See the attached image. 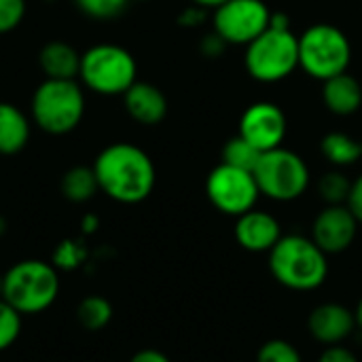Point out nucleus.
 Returning <instances> with one entry per match:
<instances>
[{"label": "nucleus", "instance_id": "obj_7", "mask_svg": "<svg viewBox=\"0 0 362 362\" xmlns=\"http://www.w3.org/2000/svg\"><path fill=\"white\" fill-rule=\"evenodd\" d=\"M244 66L259 83H280L299 68V40L293 30L267 28L246 45Z\"/></svg>", "mask_w": 362, "mask_h": 362}, {"label": "nucleus", "instance_id": "obj_34", "mask_svg": "<svg viewBox=\"0 0 362 362\" xmlns=\"http://www.w3.org/2000/svg\"><path fill=\"white\" fill-rule=\"evenodd\" d=\"M98 225H100V221H98V216H93V214H87V216H83V221H81V229H83L85 233H93V231L98 229Z\"/></svg>", "mask_w": 362, "mask_h": 362}, {"label": "nucleus", "instance_id": "obj_13", "mask_svg": "<svg viewBox=\"0 0 362 362\" xmlns=\"http://www.w3.org/2000/svg\"><path fill=\"white\" fill-rule=\"evenodd\" d=\"M356 329L354 310L335 301L316 305L308 316V333L325 348L346 344Z\"/></svg>", "mask_w": 362, "mask_h": 362}, {"label": "nucleus", "instance_id": "obj_32", "mask_svg": "<svg viewBox=\"0 0 362 362\" xmlns=\"http://www.w3.org/2000/svg\"><path fill=\"white\" fill-rule=\"evenodd\" d=\"M346 206L352 210V214L362 225V174L352 180V189H350V197H348Z\"/></svg>", "mask_w": 362, "mask_h": 362}, {"label": "nucleus", "instance_id": "obj_36", "mask_svg": "<svg viewBox=\"0 0 362 362\" xmlns=\"http://www.w3.org/2000/svg\"><path fill=\"white\" fill-rule=\"evenodd\" d=\"M354 316H356V327L362 331V297L361 301H358V305H356V310H354Z\"/></svg>", "mask_w": 362, "mask_h": 362}, {"label": "nucleus", "instance_id": "obj_26", "mask_svg": "<svg viewBox=\"0 0 362 362\" xmlns=\"http://www.w3.org/2000/svg\"><path fill=\"white\" fill-rule=\"evenodd\" d=\"M74 2L87 17L106 21V19L119 17L125 11L129 0H74Z\"/></svg>", "mask_w": 362, "mask_h": 362}, {"label": "nucleus", "instance_id": "obj_27", "mask_svg": "<svg viewBox=\"0 0 362 362\" xmlns=\"http://www.w3.org/2000/svg\"><path fill=\"white\" fill-rule=\"evenodd\" d=\"M83 259H85V250H83V246L78 244V242H74V240H66V242H62L57 248H55V252H53V265L57 267V269H76L81 263H83Z\"/></svg>", "mask_w": 362, "mask_h": 362}, {"label": "nucleus", "instance_id": "obj_1", "mask_svg": "<svg viewBox=\"0 0 362 362\" xmlns=\"http://www.w3.org/2000/svg\"><path fill=\"white\" fill-rule=\"evenodd\" d=\"M100 191L119 204H140L151 197L157 170L146 151L129 142L106 146L93 161Z\"/></svg>", "mask_w": 362, "mask_h": 362}, {"label": "nucleus", "instance_id": "obj_28", "mask_svg": "<svg viewBox=\"0 0 362 362\" xmlns=\"http://www.w3.org/2000/svg\"><path fill=\"white\" fill-rule=\"evenodd\" d=\"M25 15V0H0V34L15 30Z\"/></svg>", "mask_w": 362, "mask_h": 362}, {"label": "nucleus", "instance_id": "obj_16", "mask_svg": "<svg viewBox=\"0 0 362 362\" xmlns=\"http://www.w3.org/2000/svg\"><path fill=\"white\" fill-rule=\"evenodd\" d=\"M322 104L339 117H350L362 106V85L350 72H341L322 83Z\"/></svg>", "mask_w": 362, "mask_h": 362}, {"label": "nucleus", "instance_id": "obj_17", "mask_svg": "<svg viewBox=\"0 0 362 362\" xmlns=\"http://www.w3.org/2000/svg\"><path fill=\"white\" fill-rule=\"evenodd\" d=\"M38 64L47 78H76L81 70V53L64 40H51L40 49Z\"/></svg>", "mask_w": 362, "mask_h": 362}, {"label": "nucleus", "instance_id": "obj_3", "mask_svg": "<svg viewBox=\"0 0 362 362\" xmlns=\"http://www.w3.org/2000/svg\"><path fill=\"white\" fill-rule=\"evenodd\" d=\"M59 295V274L53 263L25 259L4 272L2 299L21 316H34L49 310Z\"/></svg>", "mask_w": 362, "mask_h": 362}, {"label": "nucleus", "instance_id": "obj_29", "mask_svg": "<svg viewBox=\"0 0 362 362\" xmlns=\"http://www.w3.org/2000/svg\"><path fill=\"white\" fill-rule=\"evenodd\" d=\"M316 362H361V361H358V356H356L350 348H346V344H339V346H327V348L320 352V356H318V361Z\"/></svg>", "mask_w": 362, "mask_h": 362}, {"label": "nucleus", "instance_id": "obj_11", "mask_svg": "<svg viewBox=\"0 0 362 362\" xmlns=\"http://www.w3.org/2000/svg\"><path fill=\"white\" fill-rule=\"evenodd\" d=\"M286 129L288 123L284 110L267 100L250 104L240 117V136L246 138L261 153L282 146Z\"/></svg>", "mask_w": 362, "mask_h": 362}, {"label": "nucleus", "instance_id": "obj_18", "mask_svg": "<svg viewBox=\"0 0 362 362\" xmlns=\"http://www.w3.org/2000/svg\"><path fill=\"white\" fill-rule=\"evenodd\" d=\"M30 140V121L13 104L0 102V155H17Z\"/></svg>", "mask_w": 362, "mask_h": 362}, {"label": "nucleus", "instance_id": "obj_37", "mask_svg": "<svg viewBox=\"0 0 362 362\" xmlns=\"http://www.w3.org/2000/svg\"><path fill=\"white\" fill-rule=\"evenodd\" d=\"M2 282H4V274H0V299H2Z\"/></svg>", "mask_w": 362, "mask_h": 362}, {"label": "nucleus", "instance_id": "obj_12", "mask_svg": "<svg viewBox=\"0 0 362 362\" xmlns=\"http://www.w3.org/2000/svg\"><path fill=\"white\" fill-rule=\"evenodd\" d=\"M358 221L352 214V210L344 204V206H325L314 223H312V233L310 238L316 242V246L333 257V255H341L346 252L356 235H358Z\"/></svg>", "mask_w": 362, "mask_h": 362}, {"label": "nucleus", "instance_id": "obj_2", "mask_svg": "<svg viewBox=\"0 0 362 362\" xmlns=\"http://www.w3.org/2000/svg\"><path fill=\"white\" fill-rule=\"evenodd\" d=\"M267 255L272 278L288 291L312 293L329 278V255H325L308 235H282Z\"/></svg>", "mask_w": 362, "mask_h": 362}, {"label": "nucleus", "instance_id": "obj_33", "mask_svg": "<svg viewBox=\"0 0 362 362\" xmlns=\"http://www.w3.org/2000/svg\"><path fill=\"white\" fill-rule=\"evenodd\" d=\"M129 362H172L163 352H159V350H155V348H144V350H140V352H136Z\"/></svg>", "mask_w": 362, "mask_h": 362}, {"label": "nucleus", "instance_id": "obj_9", "mask_svg": "<svg viewBox=\"0 0 362 362\" xmlns=\"http://www.w3.org/2000/svg\"><path fill=\"white\" fill-rule=\"evenodd\" d=\"M206 195L221 214L238 218L257 208L261 191L252 172L218 163L206 178Z\"/></svg>", "mask_w": 362, "mask_h": 362}, {"label": "nucleus", "instance_id": "obj_8", "mask_svg": "<svg viewBox=\"0 0 362 362\" xmlns=\"http://www.w3.org/2000/svg\"><path fill=\"white\" fill-rule=\"evenodd\" d=\"M252 174L261 195L280 204L299 199L310 187V168L305 159L284 146L263 153Z\"/></svg>", "mask_w": 362, "mask_h": 362}, {"label": "nucleus", "instance_id": "obj_14", "mask_svg": "<svg viewBox=\"0 0 362 362\" xmlns=\"http://www.w3.org/2000/svg\"><path fill=\"white\" fill-rule=\"evenodd\" d=\"M282 225L280 221L265 210L252 208L235 218L233 238L238 246L252 255L269 252L282 238Z\"/></svg>", "mask_w": 362, "mask_h": 362}, {"label": "nucleus", "instance_id": "obj_38", "mask_svg": "<svg viewBox=\"0 0 362 362\" xmlns=\"http://www.w3.org/2000/svg\"><path fill=\"white\" fill-rule=\"evenodd\" d=\"M136 2H148V0H136Z\"/></svg>", "mask_w": 362, "mask_h": 362}, {"label": "nucleus", "instance_id": "obj_35", "mask_svg": "<svg viewBox=\"0 0 362 362\" xmlns=\"http://www.w3.org/2000/svg\"><path fill=\"white\" fill-rule=\"evenodd\" d=\"M193 4H197V6H202V8H206V11H214V8H218L221 4H225L227 0H191Z\"/></svg>", "mask_w": 362, "mask_h": 362}, {"label": "nucleus", "instance_id": "obj_31", "mask_svg": "<svg viewBox=\"0 0 362 362\" xmlns=\"http://www.w3.org/2000/svg\"><path fill=\"white\" fill-rule=\"evenodd\" d=\"M225 49H227V42L214 30H212V34H206L199 42V51L206 57H221Z\"/></svg>", "mask_w": 362, "mask_h": 362}, {"label": "nucleus", "instance_id": "obj_15", "mask_svg": "<svg viewBox=\"0 0 362 362\" xmlns=\"http://www.w3.org/2000/svg\"><path fill=\"white\" fill-rule=\"evenodd\" d=\"M123 104L127 115L140 125H159L168 115L165 93L146 81H136L123 93Z\"/></svg>", "mask_w": 362, "mask_h": 362}, {"label": "nucleus", "instance_id": "obj_23", "mask_svg": "<svg viewBox=\"0 0 362 362\" xmlns=\"http://www.w3.org/2000/svg\"><path fill=\"white\" fill-rule=\"evenodd\" d=\"M318 195L327 206H344L350 197L352 180L337 168L320 176L318 180Z\"/></svg>", "mask_w": 362, "mask_h": 362}, {"label": "nucleus", "instance_id": "obj_21", "mask_svg": "<svg viewBox=\"0 0 362 362\" xmlns=\"http://www.w3.org/2000/svg\"><path fill=\"white\" fill-rule=\"evenodd\" d=\"M112 305L102 295H89L76 305V320L85 331H104L112 320Z\"/></svg>", "mask_w": 362, "mask_h": 362}, {"label": "nucleus", "instance_id": "obj_25", "mask_svg": "<svg viewBox=\"0 0 362 362\" xmlns=\"http://www.w3.org/2000/svg\"><path fill=\"white\" fill-rule=\"evenodd\" d=\"M257 362H303V356L295 344L286 339H269L259 348Z\"/></svg>", "mask_w": 362, "mask_h": 362}, {"label": "nucleus", "instance_id": "obj_6", "mask_svg": "<svg viewBox=\"0 0 362 362\" xmlns=\"http://www.w3.org/2000/svg\"><path fill=\"white\" fill-rule=\"evenodd\" d=\"M78 76L93 93L123 95L138 81V64L125 47L102 42L81 55Z\"/></svg>", "mask_w": 362, "mask_h": 362}, {"label": "nucleus", "instance_id": "obj_30", "mask_svg": "<svg viewBox=\"0 0 362 362\" xmlns=\"http://www.w3.org/2000/svg\"><path fill=\"white\" fill-rule=\"evenodd\" d=\"M206 8H202V6H197V4H193L191 2V6H187V8H182L180 11V15H178V25H182V28H199L204 21H206Z\"/></svg>", "mask_w": 362, "mask_h": 362}, {"label": "nucleus", "instance_id": "obj_22", "mask_svg": "<svg viewBox=\"0 0 362 362\" xmlns=\"http://www.w3.org/2000/svg\"><path fill=\"white\" fill-rule=\"evenodd\" d=\"M261 151L255 148L246 138H242L240 134L235 138H231L225 146H223V153H221V163H227V165H233V168H240V170H248V172H255L259 159H261Z\"/></svg>", "mask_w": 362, "mask_h": 362}, {"label": "nucleus", "instance_id": "obj_24", "mask_svg": "<svg viewBox=\"0 0 362 362\" xmlns=\"http://www.w3.org/2000/svg\"><path fill=\"white\" fill-rule=\"evenodd\" d=\"M21 327L23 316L4 299H0V352H6L15 346V341L21 335Z\"/></svg>", "mask_w": 362, "mask_h": 362}, {"label": "nucleus", "instance_id": "obj_10", "mask_svg": "<svg viewBox=\"0 0 362 362\" xmlns=\"http://www.w3.org/2000/svg\"><path fill=\"white\" fill-rule=\"evenodd\" d=\"M272 21V8L263 0H227L212 15V30L227 45H250Z\"/></svg>", "mask_w": 362, "mask_h": 362}, {"label": "nucleus", "instance_id": "obj_5", "mask_svg": "<svg viewBox=\"0 0 362 362\" xmlns=\"http://www.w3.org/2000/svg\"><path fill=\"white\" fill-rule=\"evenodd\" d=\"M85 115V93L76 78H45L32 95L34 123L51 134H70Z\"/></svg>", "mask_w": 362, "mask_h": 362}, {"label": "nucleus", "instance_id": "obj_4", "mask_svg": "<svg viewBox=\"0 0 362 362\" xmlns=\"http://www.w3.org/2000/svg\"><path fill=\"white\" fill-rule=\"evenodd\" d=\"M299 68L325 83L348 72L352 62V45L348 34L333 23H314L299 36Z\"/></svg>", "mask_w": 362, "mask_h": 362}, {"label": "nucleus", "instance_id": "obj_19", "mask_svg": "<svg viewBox=\"0 0 362 362\" xmlns=\"http://www.w3.org/2000/svg\"><path fill=\"white\" fill-rule=\"evenodd\" d=\"M322 157L335 168H350L362 159V142L346 132H329L320 142Z\"/></svg>", "mask_w": 362, "mask_h": 362}, {"label": "nucleus", "instance_id": "obj_20", "mask_svg": "<svg viewBox=\"0 0 362 362\" xmlns=\"http://www.w3.org/2000/svg\"><path fill=\"white\" fill-rule=\"evenodd\" d=\"M59 189H62V195L72 204L89 202L100 191L93 165H74V168H70L62 176Z\"/></svg>", "mask_w": 362, "mask_h": 362}]
</instances>
